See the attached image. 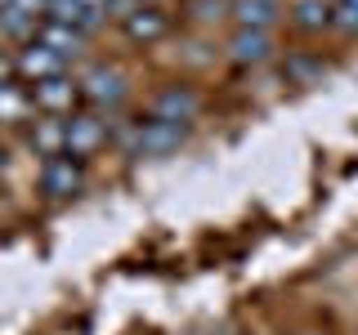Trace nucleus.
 Listing matches in <instances>:
<instances>
[{
  "instance_id": "f257e3e1",
  "label": "nucleus",
  "mask_w": 358,
  "mask_h": 335,
  "mask_svg": "<svg viewBox=\"0 0 358 335\" xmlns=\"http://www.w3.org/2000/svg\"><path fill=\"white\" fill-rule=\"evenodd\" d=\"M184 134H188V126H175V121H157L152 117V121H143V126L130 130L126 148L134 156H162V152L179 148V143H184Z\"/></svg>"
},
{
  "instance_id": "f03ea898",
  "label": "nucleus",
  "mask_w": 358,
  "mask_h": 335,
  "mask_svg": "<svg viewBox=\"0 0 358 335\" xmlns=\"http://www.w3.org/2000/svg\"><path fill=\"white\" fill-rule=\"evenodd\" d=\"M41 193L50 197V201H63V197H72V193H81V165H76V156H45L41 161Z\"/></svg>"
},
{
  "instance_id": "7ed1b4c3",
  "label": "nucleus",
  "mask_w": 358,
  "mask_h": 335,
  "mask_svg": "<svg viewBox=\"0 0 358 335\" xmlns=\"http://www.w3.org/2000/svg\"><path fill=\"white\" fill-rule=\"evenodd\" d=\"M76 85H81V98H90V103H121V98H126V72H121V67H108V63L90 67Z\"/></svg>"
},
{
  "instance_id": "20e7f679",
  "label": "nucleus",
  "mask_w": 358,
  "mask_h": 335,
  "mask_svg": "<svg viewBox=\"0 0 358 335\" xmlns=\"http://www.w3.org/2000/svg\"><path fill=\"white\" fill-rule=\"evenodd\" d=\"M76 98H81V85H76L72 76H50V81H36V85H31V103H36L41 112H50V117L72 112Z\"/></svg>"
},
{
  "instance_id": "39448f33",
  "label": "nucleus",
  "mask_w": 358,
  "mask_h": 335,
  "mask_svg": "<svg viewBox=\"0 0 358 335\" xmlns=\"http://www.w3.org/2000/svg\"><path fill=\"white\" fill-rule=\"evenodd\" d=\"M197 107H201V98H197L188 85H166L162 94L152 98V117H157V121H175V126L193 121Z\"/></svg>"
},
{
  "instance_id": "423d86ee",
  "label": "nucleus",
  "mask_w": 358,
  "mask_h": 335,
  "mask_svg": "<svg viewBox=\"0 0 358 335\" xmlns=\"http://www.w3.org/2000/svg\"><path fill=\"white\" fill-rule=\"evenodd\" d=\"M14 72L27 76V81H50V76H63V54H54L45 40H31L27 50L14 59Z\"/></svg>"
},
{
  "instance_id": "0eeeda50",
  "label": "nucleus",
  "mask_w": 358,
  "mask_h": 335,
  "mask_svg": "<svg viewBox=\"0 0 358 335\" xmlns=\"http://www.w3.org/2000/svg\"><path fill=\"white\" fill-rule=\"evenodd\" d=\"M103 139H108V130H103V121H99V117H72V121H67V143H63V152H67V156H90Z\"/></svg>"
},
{
  "instance_id": "6e6552de",
  "label": "nucleus",
  "mask_w": 358,
  "mask_h": 335,
  "mask_svg": "<svg viewBox=\"0 0 358 335\" xmlns=\"http://www.w3.org/2000/svg\"><path fill=\"white\" fill-rule=\"evenodd\" d=\"M121 27H126L130 40H143V45H148V40H157V36H166V27H171V22H166V14H162L157 5H139L126 22H121Z\"/></svg>"
},
{
  "instance_id": "1a4fd4ad",
  "label": "nucleus",
  "mask_w": 358,
  "mask_h": 335,
  "mask_svg": "<svg viewBox=\"0 0 358 335\" xmlns=\"http://www.w3.org/2000/svg\"><path fill=\"white\" fill-rule=\"evenodd\" d=\"M229 54H233V63H264L268 54H273V40H268V31L238 27V31H233V40H229Z\"/></svg>"
},
{
  "instance_id": "9d476101",
  "label": "nucleus",
  "mask_w": 358,
  "mask_h": 335,
  "mask_svg": "<svg viewBox=\"0 0 358 335\" xmlns=\"http://www.w3.org/2000/svg\"><path fill=\"white\" fill-rule=\"evenodd\" d=\"M233 22L246 31H268L278 22V9H273V0H233Z\"/></svg>"
},
{
  "instance_id": "9b49d317",
  "label": "nucleus",
  "mask_w": 358,
  "mask_h": 335,
  "mask_svg": "<svg viewBox=\"0 0 358 335\" xmlns=\"http://www.w3.org/2000/svg\"><path fill=\"white\" fill-rule=\"evenodd\" d=\"M36 36L50 45L54 54H63V59H67V54H81V45H85V31H81V27H72V22H54V18L41 22Z\"/></svg>"
},
{
  "instance_id": "f8f14e48",
  "label": "nucleus",
  "mask_w": 358,
  "mask_h": 335,
  "mask_svg": "<svg viewBox=\"0 0 358 335\" xmlns=\"http://www.w3.org/2000/svg\"><path fill=\"white\" fill-rule=\"evenodd\" d=\"M63 143H67V121L50 117V121H36V130H31V148L41 156H63Z\"/></svg>"
},
{
  "instance_id": "ddd939ff",
  "label": "nucleus",
  "mask_w": 358,
  "mask_h": 335,
  "mask_svg": "<svg viewBox=\"0 0 358 335\" xmlns=\"http://www.w3.org/2000/svg\"><path fill=\"white\" fill-rule=\"evenodd\" d=\"M291 22H296L300 31H322L331 27V0H296V9H291Z\"/></svg>"
},
{
  "instance_id": "4468645a",
  "label": "nucleus",
  "mask_w": 358,
  "mask_h": 335,
  "mask_svg": "<svg viewBox=\"0 0 358 335\" xmlns=\"http://www.w3.org/2000/svg\"><path fill=\"white\" fill-rule=\"evenodd\" d=\"M31 94L27 89H18V85H0V126H14V121H27L31 117Z\"/></svg>"
},
{
  "instance_id": "2eb2a0df",
  "label": "nucleus",
  "mask_w": 358,
  "mask_h": 335,
  "mask_svg": "<svg viewBox=\"0 0 358 335\" xmlns=\"http://www.w3.org/2000/svg\"><path fill=\"white\" fill-rule=\"evenodd\" d=\"M0 31L5 36H36L41 31V22H36V14H27V9H14V5H5L0 9Z\"/></svg>"
},
{
  "instance_id": "dca6fc26",
  "label": "nucleus",
  "mask_w": 358,
  "mask_h": 335,
  "mask_svg": "<svg viewBox=\"0 0 358 335\" xmlns=\"http://www.w3.org/2000/svg\"><path fill=\"white\" fill-rule=\"evenodd\" d=\"M331 18H336L341 31L358 36V0H331Z\"/></svg>"
},
{
  "instance_id": "f3484780",
  "label": "nucleus",
  "mask_w": 358,
  "mask_h": 335,
  "mask_svg": "<svg viewBox=\"0 0 358 335\" xmlns=\"http://www.w3.org/2000/svg\"><path fill=\"white\" fill-rule=\"evenodd\" d=\"M14 9H27V14H45L50 9V0H9Z\"/></svg>"
},
{
  "instance_id": "a211bd4d",
  "label": "nucleus",
  "mask_w": 358,
  "mask_h": 335,
  "mask_svg": "<svg viewBox=\"0 0 358 335\" xmlns=\"http://www.w3.org/2000/svg\"><path fill=\"white\" fill-rule=\"evenodd\" d=\"M5 76H9V59L0 54V85H5Z\"/></svg>"
},
{
  "instance_id": "6ab92c4d",
  "label": "nucleus",
  "mask_w": 358,
  "mask_h": 335,
  "mask_svg": "<svg viewBox=\"0 0 358 335\" xmlns=\"http://www.w3.org/2000/svg\"><path fill=\"white\" fill-rule=\"evenodd\" d=\"M296 335H318V331H296Z\"/></svg>"
},
{
  "instance_id": "aec40b11",
  "label": "nucleus",
  "mask_w": 358,
  "mask_h": 335,
  "mask_svg": "<svg viewBox=\"0 0 358 335\" xmlns=\"http://www.w3.org/2000/svg\"><path fill=\"white\" fill-rule=\"evenodd\" d=\"M0 170H5V152H0Z\"/></svg>"
},
{
  "instance_id": "412c9836",
  "label": "nucleus",
  "mask_w": 358,
  "mask_h": 335,
  "mask_svg": "<svg viewBox=\"0 0 358 335\" xmlns=\"http://www.w3.org/2000/svg\"><path fill=\"white\" fill-rule=\"evenodd\" d=\"M139 5H157V0H139Z\"/></svg>"
},
{
  "instance_id": "4be33fe9",
  "label": "nucleus",
  "mask_w": 358,
  "mask_h": 335,
  "mask_svg": "<svg viewBox=\"0 0 358 335\" xmlns=\"http://www.w3.org/2000/svg\"><path fill=\"white\" fill-rule=\"evenodd\" d=\"M0 5H9V0H0Z\"/></svg>"
}]
</instances>
